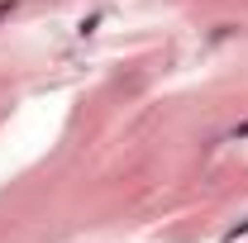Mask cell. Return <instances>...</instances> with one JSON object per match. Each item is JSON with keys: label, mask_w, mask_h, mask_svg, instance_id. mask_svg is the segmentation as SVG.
Returning <instances> with one entry per match:
<instances>
[{"label": "cell", "mask_w": 248, "mask_h": 243, "mask_svg": "<svg viewBox=\"0 0 248 243\" xmlns=\"http://www.w3.org/2000/svg\"><path fill=\"white\" fill-rule=\"evenodd\" d=\"M229 138H248V120L239 124V129H234V134H229Z\"/></svg>", "instance_id": "2"}, {"label": "cell", "mask_w": 248, "mask_h": 243, "mask_svg": "<svg viewBox=\"0 0 248 243\" xmlns=\"http://www.w3.org/2000/svg\"><path fill=\"white\" fill-rule=\"evenodd\" d=\"M248 234V219H239V224H234V229H229V234H224V243H239Z\"/></svg>", "instance_id": "1"}]
</instances>
